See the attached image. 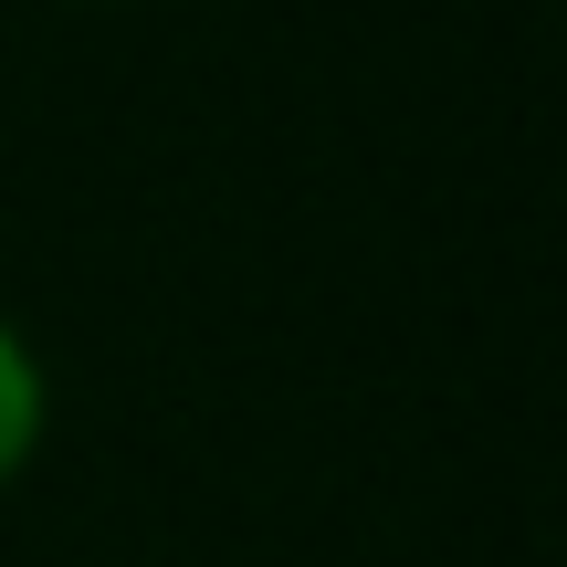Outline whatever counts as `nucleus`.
I'll return each instance as SVG.
<instances>
[{"mask_svg": "<svg viewBox=\"0 0 567 567\" xmlns=\"http://www.w3.org/2000/svg\"><path fill=\"white\" fill-rule=\"evenodd\" d=\"M42 442H53V368H42V347L0 316V494L32 473Z\"/></svg>", "mask_w": 567, "mask_h": 567, "instance_id": "f257e3e1", "label": "nucleus"}]
</instances>
